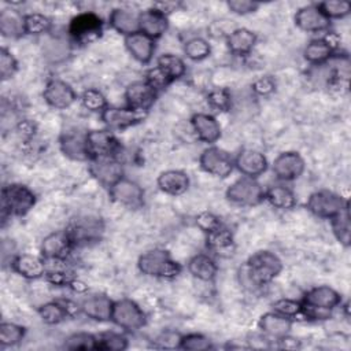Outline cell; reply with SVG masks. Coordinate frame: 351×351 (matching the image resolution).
I'll return each instance as SVG.
<instances>
[{
	"mask_svg": "<svg viewBox=\"0 0 351 351\" xmlns=\"http://www.w3.org/2000/svg\"><path fill=\"white\" fill-rule=\"evenodd\" d=\"M282 270L281 259L271 251L262 250L250 256L239 269V281L243 288L256 291L271 282Z\"/></svg>",
	"mask_w": 351,
	"mask_h": 351,
	"instance_id": "1",
	"label": "cell"
},
{
	"mask_svg": "<svg viewBox=\"0 0 351 351\" xmlns=\"http://www.w3.org/2000/svg\"><path fill=\"white\" fill-rule=\"evenodd\" d=\"M138 270L148 277L171 280L181 273V265L177 263L166 250L155 248L140 255L137 261Z\"/></svg>",
	"mask_w": 351,
	"mask_h": 351,
	"instance_id": "2",
	"label": "cell"
},
{
	"mask_svg": "<svg viewBox=\"0 0 351 351\" xmlns=\"http://www.w3.org/2000/svg\"><path fill=\"white\" fill-rule=\"evenodd\" d=\"M74 247L96 244L104 234V223L100 217L85 214L71 219L66 229Z\"/></svg>",
	"mask_w": 351,
	"mask_h": 351,
	"instance_id": "3",
	"label": "cell"
},
{
	"mask_svg": "<svg viewBox=\"0 0 351 351\" xmlns=\"http://www.w3.org/2000/svg\"><path fill=\"white\" fill-rule=\"evenodd\" d=\"M36 204L34 193L22 184H10L1 191V217H22Z\"/></svg>",
	"mask_w": 351,
	"mask_h": 351,
	"instance_id": "4",
	"label": "cell"
},
{
	"mask_svg": "<svg viewBox=\"0 0 351 351\" xmlns=\"http://www.w3.org/2000/svg\"><path fill=\"white\" fill-rule=\"evenodd\" d=\"M226 199L237 206L251 207L265 200V189L252 177H241L229 185Z\"/></svg>",
	"mask_w": 351,
	"mask_h": 351,
	"instance_id": "5",
	"label": "cell"
},
{
	"mask_svg": "<svg viewBox=\"0 0 351 351\" xmlns=\"http://www.w3.org/2000/svg\"><path fill=\"white\" fill-rule=\"evenodd\" d=\"M346 207H348V202L339 193L328 189L313 192L307 200L308 211L319 218L326 219L333 218Z\"/></svg>",
	"mask_w": 351,
	"mask_h": 351,
	"instance_id": "6",
	"label": "cell"
},
{
	"mask_svg": "<svg viewBox=\"0 0 351 351\" xmlns=\"http://www.w3.org/2000/svg\"><path fill=\"white\" fill-rule=\"evenodd\" d=\"M111 321L128 332H136L147 324L144 311L136 302L130 299H121L114 302Z\"/></svg>",
	"mask_w": 351,
	"mask_h": 351,
	"instance_id": "7",
	"label": "cell"
},
{
	"mask_svg": "<svg viewBox=\"0 0 351 351\" xmlns=\"http://www.w3.org/2000/svg\"><path fill=\"white\" fill-rule=\"evenodd\" d=\"M103 22L95 12H81L70 21L69 33L71 38L81 44H88L100 37Z\"/></svg>",
	"mask_w": 351,
	"mask_h": 351,
	"instance_id": "8",
	"label": "cell"
},
{
	"mask_svg": "<svg viewBox=\"0 0 351 351\" xmlns=\"http://www.w3.org/2000/svg\"><path fill=\"white\" fill-rule=\"evenodd\" d=\"M199 162L206 173L219 178H226L234 169V159L232 155L219 147L206 148L202 152Z\"/></svg>",
	"mask_w": 351,
	"mask_h": 351,
	"instance_id": "9",
	"label": "cell"
},
{
	"mask_svg": "<svg viewBox=\"0 0 351 351\" xmlns=\"http://www.w3.org/2000/svg\"><path fill=\"white\" fill-rule=\"evenodd\" d=\"M89 171L97 182L107 188L123 177V166L117 156L92 158L89 160Z\"/></svg>",
	"mask_w": 351,
	"mask_h": 351,
	"instance_id": "10",
	"label": "cell"
},
{
	"mask_svg": "<svg viewBox=\"0 0 351 351\" xmlns=\"http://www.w3.org/2000/svg\"><path fill=\"white\" fill-rule=\"evenodd\" d=\"M86 133L88 132H82L80 129L64 130L59 138V145L63 155L71 160H90Z\"/></svg>",
	"mask_w": 351,
	"mask_h": 351,
	"instance_id": "11",
	"label": "cell"
},
{
	"mask_svg": "<svg viewBox=\"0 0 351 351\" xmlns=\"http://www.w3.org/2000/svg\"><path fill=\"white\" fill-rule=\"evenodd\" d=\"M100 115H101V121L106 123L107 128L122 130V129H126L136 123H140L145 118L147 112L134 110L132 107L121 108V107H108L107 106L100 112Z\"/></svg>",
	"mask_w": 351,
	"mask_h": 351,
	"instance_id": "12",
	"label": "cell"
},
{
	"mask_svg": "<svg viewBox=\"0 0 351 351\" xmlns=\"http://www.w3.org/2000/svg\"><path fill=\"white\" fill-rule=\"evenodd\" d=\"M108 189H110L111 199L118 204L136 208V207H140L144 202L143 188L137 182L129 178L122 177Z\"/></svg>",
	"mask_w": 351,
	"mask_h": 351,
	"instance_id": "13",
	"label": "cell"
},
{
	"mask_svg": "<svg viewBox=\"0 0 351 351\" xmlns=\"http://www.w3.org/2000/svg\"><path fill=\"white\" fill-rule=\"evenodd\" d=\"M295 25L303 32L318 33L329 29L330 19L322 12L318 4H310L296 11Z\"/></svg>",
	"mask_w": 351,
	"mask_h": 351,
	"instance_id": "14",
	"label": "cell"
},
{
	"mask_svg": "<svg viewBox=\"0 0 351 351\" xmlns=\"http://www.w3.org/2000/svg\"><path fill=\"white\" fill-rule=\"evenodd\" d=\"M304 159L295 151H287L280 154L271 165L274 176L284 181H292L302 176L304 171Z\"/></svg>",
	"mask_w": 351,
	"mask_h": 351,
	"instance_id": "15",
	"label": "cell"
},
{
	"mask_svg": "<svg viewBox=\"0 0 351 351\" xmlns=\"http://www.w3.org/2000/svg\"><path fill=\"white\" fill-rule=\"evenodd\" d=\"M88 148L92 158L117 156L119 143L110 130H90L86 133Z\"/></svg>",
	"mask_w": 351,
	"mask_h": 351,
	"instance_id": "16",
	"label": "cell"
},
{
	"mask_svg": "<svg viewBox=\"0 0 351 351\" xmlns=\"http://www.w3.org/2000/svg\"><path fill=\"white\" fill-rule=\"evenodd\" d=\"M45 103L56 110H64L75 101V92L70 84L62 80H49L44 88Z\"/></svg>",
	"mask_w": 351,
	"mask_h": 351,
	"instance_id": "17",
	"label": "cell"
},
{
	"mask_svg": "<svg viewBox=\"0 0 351 351\" xmlns=\"http://www.w3.org/2000/svg\"><path fill=\"white\" fill-rule=\"evenodd\" d=\"M156 96L158 90L154 86H151L145 80L132 82L130 85H128L125 90L128 107L144 112H147L151 108V106L156 100Z\"/></svg>",
	"mask_w": 351,
	"mask_h": 351,
	"instance_id": "18",
	"label": "cell"
},
{
	"mask_svg": "<svg viewBox=\"0 0 351 351\" xmlns=\"http://www.w3.org/2000/svg\"><path fill=\"white\" fill-rule=\"evenodd\" d=\"M66 230L49 233L41 241V254L45 261H64L73 248Z\"/></svg>",
	"mask_w": 351,
	"mask_h": 351,
	"instance_id": "19",
	"label": "cell"
},
{
	"mask_svg": "<svg viewBox=\"0 0 351 351\" xmlns=\"http://www.w3.org/2000/svg\"><path fill=\"white\" fill-rule=\"evenodd\" d=\"M138 29L152 40L159 38L169 29V18L156 7L144 10L138 12Z\"/></svg>",
	"mask_w": 351,
	"mask_h": 351,
	"instance_id": "20",
	"label": "cell"
},
{
	"mask_svg": "<svg viewBox=\"0 0 351 351\" xmlns=\"http://www.w3.org/2000/svg\"><path fill=\"white\" fill-rule=\"evenodd\" d=\"M234 167L245 177L256 178L258 176L266 171L267 159L261 151H256L252 148H244L237 154L234 159Z\"/></svg>",
	"mask_w": 351,
	"mask_h": 351,
	"instance_id": "21",
	"label": "cell"
},
{
	"mask_svg": "<svg viewBox=\"0 0 351 351\" xmlns=\"http://www.w3.org/2000/svg\"><path fill=\"white\" fill-rule=\"evenodd\" d=\"M112 307H114V302L103 293H95V295L86 296L80 304V310L88 318L99 322H106L111 319Z\"/></svg>",
	"mask_w": 351,
	"mask_h": 351,
	"instance_id": "22",
	"label": "cell"
},
{
	"mask_svg": "<svg viewBox=\"0 0 351 351\" xmlns=\"http://www.w3.org/2000/svg\"><path fill=\"white\" fill-rule=\"evenodd\" d=\"M191 126L195 136L207 144H213L221 137V125L219 122L210 114L197 112L191 119Z\"/></svg>",
	"mask_w": 351,
	"mask_h": 351,
	"instance_id": "23",
	"label": "cell"
},
{
	"mask_svg": "<svg viewBox=\"0 0 351 351\" xmlns=\"http://www.w3.org/2000/svg\"><path fill=\"white\" fill-rule=\"evenodd\" d=\"M259 329L266 335L267 337H271L274 340H278L287 335H289L292 328V319L276 313L269 311L265 313L258 322Z\"/></svg>",
	"mask_w": 351,
	"mask_h": 351,
	"instance_id": "24",
	"label": "cell"
},
{
	"mask_svg": "<svg viewBox=\"0 0 351 351\" xmlns=\"http://www.w3.org/2000/svg\"><path fill=\"white\" fill-rule=\"evenodd\" d=\"M11 266L14 271H16L19 276L27 278V280H36L40 277H44L47 271V263L41 258L30 254H19L16 255Z\"/></svg>",
	"mask_w": 351,
	"mask_h": 351,
	"instance_id": "25",
	"label": "cell"
},
{
	"mask_svg": "<svg viewBox=\"0 0 351 351\" xmlns=\"http://www.w3.org/2000/svg\"><path fill=\"white\" fill-rule=\"evenodd\" d=\"M302 302L308 306L333 310L341 303V295L332 287L319 285L307 291Z\"/></svg>",
	"mask_w": 351,
	"mask_h": 351,
	"instance_id": "26",
	"label": "cell"
},
{
	"mask_svg": "<svg viewBox=\"0 0 351 351\" xmlns=\"http://www.w3.org/2000/svg\"><path fill=\"white\" fill-rule=\"evenodd\" d=\"M125 47L137 62L148 63L155 52V40L137 32L125 37Z\"/></svg>",
	"mask_w": 351,
	"mask_h": 351,
	"instance_id": "27",
	"label": "cell"
},
{
	"mask_svg": "<svg viewBox=\"0 0 351 351\" xmlns=\"http://www.w3.org/2000/svg\"><path fill=\"white\" fill-rule=\"evenodd\" d=\"M158 188L171 196H178L189 188V177L181 170H166L158 176Z\"/></svg>",
	"mask_w": 351,
	"mask_h": 351,
	"instance_id": "28",
	"label": "cell"
},
{
	"mask_svg": "<svg viewBox=\"0 0 351 351\" xmlns=\"http://www.w3.org/2000/svg\"><path fill=\"white\" fill-rule=\"evenodd\" d=\"M108 22L114 30L125 37L140 32L138 29V12L128 8H114L110 14Z\"/></svg>",
	"mask_w": 351,
	"mask_h": 351,
	"instance_id": "29",
	"label": "cell"
},
{
	"mask_svg": "<svg viewBox=\"0 0 351 351\" xmlns=\"http://www.w3.org/2000/svg\"><path fill=\"white\" fill-rule=\"evenodd\" d=\"M226 44L232 53L243 56V55L250 53L252 51V48L255 47L256 34L250 29L237 27L228 34Z\"/></svg>",
	"mask_w": 351,
	"mask_h": 351,
	"instance_id": "30",
	"label": "cell"
},
{
	"mask_svg": "<svg viewBox=\"0 0 351 351\" xmlns=\"http://www.w3.org/2000/svg\"><path fill=\"white\" fill-rule=\"evenodd\" d=\"M0 33L7 38H18L26 34L25 15L12 8H4L0 12Z\"/></svg>",
	"mask_w": 351,
	"mask_h": 351,
	"instance_id": "31",
	"label": "cell"
},
{
	"mask_svg": "<svg viewBox=\"0 0 351 351\" xmlns=\"http://www.w3.org/2000/svg\"><path fill=\"white\" fill-rule=\"evenodd\" d=\"M188 271L197 280L208 282L217 276L218 266L215 261L207 254H197L188 262Z\"/></svg>",
	"mask_w": 351,
	"mask_h": 351,
	"instance_id": "32",
	"label": "cell"
},
{
	"mask_svg": "<svg viewBox=\"0 0 351 351\" xmlns=\"http://www.w3.org/2000/svg\"><path fill=\"white\" fill-rule=\"evenodd\" d=\"M303 56L308 63L318 66L326 63L333 56V49L324 38H315L306 45Z\"/></svg>",
	"mask_w": 351,
	"mask_h": 351,
	"instance_id": "33",
	"label": "cell"
},
{
	"mask_svg": "<svg viewBox=\"0 0 351 351\" xmlns=\"http://www.w3.org/2000/svg\"><path fill=\"white\" fill-rule=\"evenodd\" d=\"M265 199L278 210H289L296 204L293 192L284 185H273L265 191Z\"/></svg>",
	"mask_w": 351,
	"mask_h": 351,
	"instance_id": "34",
	"label": "cell"
},
{
	"mask_svg": "<svg viewBox=\"0 0 351 351\" xmlns=\"http://www.w3.org/2000/svg\"><path fill=\"white\" fill-rule=\"evenodd\" d=\"M206 241L207 247L214 252H228L233 247V234L232 232L221 225L217 229L206 233Z\"/></svg>",
	"mask_w": 351,
	"mask_h": 351,
	"instance_id": "35",
	"label": "cell"
},
{
	"mask_svg": "<svg viewBox=\"0 0 351 351\" xmlns=\"http://www.w3.org/2000/svg\"><path fill=\"white\" fill-rule=\"evenodd\" d=\"M173 82L174 80L181 78L185 71H186V66L184 63V60L174 55V53H163L158 58V64H156Z\"/></svg>",
	"mask_w": 351,
	"mask_h": 351,
	"instance_id": "36",
	"label": "cell"
},
{
	"mask_svg": "<svg viewBox=\"0 0 351 351\" xmlns=\"http://www.w3.org/2000/svg\"><path fill=\"white\" fill-rule=\"evenodd\" d=\"M44 56L51 62H60L70 53V44L62 37H48L43 45Z\"/></svg>",
	"mask_w": 351,
	"mask_h": 351,
	"instance_id": "37",
	"label": "cell"
},
{
	"mask_svg": "<svg viewBox=\"0 0 351 351\" xmlns=\"http://www.w3.org/2000/svg\"><path fill=\"white\" fill-rule=\"evenodd\" d=\"M332 232L337 241L344 247H348L351 243V225H350V211L346 207L341 213L330 218Z\"/></svg>",
	"mask_w": 351,
	"mask_h": 351,
	"instance_id": "38",
	"label": "cell"
},
{
	"mask_svg": "<svg viewBox=\"0 0 351 351\" xmlns=\"http://www.w3.org/2000/svg\"><path fill=\"white\" fill-rule=\"evenodd\" d=\"M38 315L43 319V322H45L48 325H56V324L63 322L69 317V313H67L66 307L63 306V303L59 300V302L44 303L38 308Z\"/></svg>",
	"mask_w": 351,
	"mask_h": 351,
	"instance_id": "39",
	"label": "cell"
},
{
	"mask_svg": "<svg viewBox=\"0 0 351 351\" xmlns=\"http://www.w3.org/2000/svg\"><path fill=\"white\" fill-rule=\"evenodd\" d=\"M128 348V339L115 332H103L96 335V350L100 351H123Z\"/></svg>",
	"mask_w": 351,
	"mask_h": 351,
	"instance_id": "40",
	"label": "cell"
},
{
	"mask_svg": "<svg viewBox=\"0 0 351 351\" xmlns=\"http://www.w3.org/2000/svg\"><path fill=\"white\" fill-rule=\"evenodd\" d=\"M25 328L14 322H3L0 325V344L3 347H14L25 337Z\"/></svg>",
	"mask_w": 351,
	"mask_h": 351,
	"instance_id": "41",
	"label": "cell"
},
{
	"mask_svg": "<svg viewBox=\"0 0 351 351\" xmlns=\"http://www.w3.org/2000/svg\"><path fill=\"white\" fill-rule=\"evenodd\" d=\"M25 29H26V34L41 36L49 32L51 21L48 16L40 12L27 14L25 15Z\"/></svg>",
	"mask_w": 351,
	"mask_h": 351,
	"instance_id": "42",
	"label": "cell"
},
{
	"mask_svg": "<svg viewBox=\"0 0 351 351\" xmlns=\"http://www.w3.org/2000/svg\"><path fill=\"white\" fill-rule=\"evenodd\" d=\"M211 52V47L207 40L202 37H193L188 40L184 45V53L191 60H202L206 59Z\"/></svg>",
	"mask_w": 351,
	"mask_h": 351,
	"instance_id": "43",
	"label": "cell"
},
{
	"mask_svg": "<svg viewBox=\"0 0 351 351\" xmlns=\"http://www.w3.org/2000/svg\"><path fill=\"white\" fill-rule=\"evenodd\" d=\"M63 347L66 350H96V335L86 332H77L70 335Z\"/></svg>",
	"mask_w": 351,
	"mask_h": 351,
	"instance_id": "44",
	"label": "cell"
},
{
	"mask_svg": "<svg viewBox=\"0 0 351 351\" xmlns=\"http://www.w3.org/2000/svg\"><path fill=\"white\" fill-rule=\"evenodd\" d=\"M81 101H82V106L92 112H101L107 107V100L104 95L95 88H89L84 90L81 96Z\"/></svg>",
	"mask_w": 351,
	"mask_h": 351,
	"instance_id": "45",
	"label": "cell"
},
{
	"mask_svg": "<svg viewBox=\"0 0 351 351\" xmlns=\"http://www.w3.org/2000/svg\"><path fill=\"white\" fill-rule=\"evenodd\" d=\"M322 12L329 19H341L351 12V4L348 1H339V0H328L318 4Z\"/></svg>",
	"mask_w": 351,
	"mask_h": 351,
	"instance_id": "46",
	"label": "cell"
},
{
	"mask_svg": "<svg viewBox=\"0 0 351 351\" xmlns=\"http://www.w3.org/2000/svg\"><path fill=\"white\" fill-rule=\"evenodd\" d=\"M211 347H213L211 340L200 333L184 335L180 346V348L186 351H204V350H210Z\"/></svg>",
	"mask_w": 351,
	"mask_h": 351,
	"instance_id": "47",
	"label": "cell"
},
{
	"mask_svg": "<svg viewBox=\"0 0 351 351\" xmlns=\"http://www.w3.org/2000/svg\"><path fill=\"white\" fill-rule=\"evenodd\" d=\"M273 311L292 319L295 317H300L302 315V302L293 300V299H278L273 303Z\"/></svg>",
	"mask_w": 351,
	"mask_h": 351,
	"instance_id": "48",
	"label": "cell"
},
{
	"mask_svg": "<svg viewBox=\"0 0 351 351\" xmlns=\"http://www.w3.org/2000/svg\"><path fill=\"white\" fill-rule=\"evenodd\" d=\"M207 103L217 111H228L232 108V95L226 89H213L207 95Z\"/></svg>",
	"mask_w": 351,
	"mask_h": 351,
	"instance_id": "49",
	"label": "cell"
},
{
	"mask_svg": "<svg viewBox=\"0 0 351 351\" xmlns=\"http://www.w3.org/2000/svg\"><path fill=\"white\" fill-rule=\"evenodd\" d=\"M18 70V62L15 59V56L7 49V48H1L0 49V75L1 78L10 80Z\"/></svg>",
	"mask_w": 351,
	"mask_h": 351,
	"instance_id": "50",
	"label": "cell"
},
{
	"mask_svg": "<svg viewBox=\"0 0 351 351\" xmlns=\"http://www.w3.org/2000/svg\"><path fill=\"white\" fill-rule=\"evenodd\" d=\"M145 81H147L151 86H154L158 92H159L160 89H165L169 84H171L170 78H169L158 66H155V67H152V69H149V70L147 71V74H145Z\"/></svg>",
	"mask_w": 351,
	"mask_h": 351,
	"instance_id": "51",
	"label": "cell"
},
{
	"mask_svg": "<svg viewBox=\"0 0 351 351\" xmlns=\"http://www.w3.org/2000/svg\"><path fill=\"white\" fill-rule=\"evenodd\" d=\"M44 277L53 285H70L73 281V274L67 271L63 267H56V269H47Z\"/></svg>",
	"mask_w": 351,
	"mask_h": 351,
	"instance_id": "52",
	"label": "cell"
},
{
	"mask_svg": "<svg viewBox=\"0 0 351 351\" xmlns=\"http://www.w3.org/2000/svg\"><path fill=\"white\" fill-rule=\"evenodd\" d=\"M181 339L182 336L177 332L173 330H167V332H162L156 339H155V344L159 348H166V350H173V348H180L181 346Z\"/></svg>",
	"mask_w": 351,
	"mask_h": 351,
	"instance_id": "53",
	"label": "cell"
},
{
	"mask_svg": "<svg viewBox=\"0 0 351 351\" xmlns=\"http://www.w3.org/2000/svg\"><path fill=\"white\" fill-rule=\"evenodd\" d=\"M196 225H197V228L202 229L204 233H208V232L217 229L218 226H221L222 223H221L219 218H218L215 214H213V213H210V211H203V213H200V214L196 217Z\"/></svg>",
	"mask_w": 351,
	"mask_h": 351,
	"instance_id": "54",
	"label": "cell"
},
{
	"mask_svg": "<svg viewBox=\"0 0 351 351\" xmlns=\"http://www.w3.org/2000/svg\"><path fill=\"white\" fill-rule=\"evenodd\" d=\"M226 4L228 8L237 15H247L255 12L259 7V3L251 0H229Z\"/></svg>",
	"mask_w": 351,
	"mask_h": 351,
	"instance_id": "55",
	"label": "cell"
},
{
	"mask_svg": "<svg viewBox=\"0 0 351 351\" xmlns=\"http://www.w3.org/2000/svg\"><path fill=\"white\" fill-rule=\"evenodd\" d=\"M251 89L258 96H267L271 92H274L276 81L271 77H269V75L261 77L256 81H254V84L251 85Z\"/></svg>",
	"mask_w": 351,
	"mask_h": 351,
	"instance_id": "56",
	"label": "cell"
},
{
	"mask_svg": "<svg viewBox=\"0 0 351 351\" xmlns=\"http://www.w3.org/2000/svg\"><path fill=\"white\" fill-rule=\"evenodd\" d=\"M277 341L280 343V347H281V348H285V350H296V348H299V347H300L299 340H296V339L291 337L289 335H287V336H284V337L278 339Z\"/></svg>",
	"mask_w": 351,
	"mask_h": 351,
	"instance_id": "57",
	"label": "cell"
},
{
	"mask_svg": "<svg viewBox=\"0 0 351 351\" xmlns=\"http://www.w3.org/2000/svg\"><path fill=\"white\" fill-rule=\"evenodd\" d=\"M73 291H75V292H78V293H81V292H85L86 291V285H85V282H82L81 280H78V278H73V281L70 282V285H69Z\"/></svg>",
	"mask_w": 351,
	"mask_h": 351,
	"instance_id": "58",
	"label": "cell"
}]
</instances>
